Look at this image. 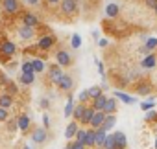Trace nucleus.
Listing matches in <instances>:
<instances>
[{
  "instance_id": "2",
  "label": "nucleus",
  "mask_w": 157,
  "mask_h": 149,
  "mask_svg": "<svg viewBox=\"0 0 157 149\" xmlns=\"http://www.w3.org/2000/svg\"><path fill=\"white\" fill-rule=\"evenodd\" d=\"M15 52H17L15 42H11V41L0 42V53H2V57H11V55H15Z\"/></svg>"
},
{
  "instance_id": "3",
  "label": "nucleus",
  "mask_w": 157,
  "mask_h": 149,
  "mask_svg": "<svg viewBox=\"0 0 157 149\" xmlns=\"http://www.w3.org/2000/svg\"><path fill=\"white\" fill-rule=\"evenodd\" d=\"M54 42H56V37H54V35H44V37H41V39H39L37 48H39V50H43V52H46V50H50V48L54 46Z\"/></svg>"
},
{
  "instance_id": "22",
  "label": "nucleus",
  "mask_w": 157,
  "mask_h": 149,
  "mask_svg": "<svg viewBox=\"0 0 157 149\" xmlns=\"http://www.w3.org/2000/svg\"><path fill=\"white\" fill-rule=\"evenodd\" d=\"M35 79V74H21L19 76V83L21 85H32Z\"/></svg>"
},
{
  "instance_id": "43",
  "label": "nucleus",
  "mask_w": 157,
  "mask_h": 149,
  "mask_svg": "<svg viewBox=\"0 0 157 149\" xmlns=\"http://www.w3.org/2000/svg\"><path fill=\"white\" fill-rule=\"evenodd\" d=\"M146 92H150V87H146V85H142V87L139 89V94H146Z\"/></svg>"
},
{
  "instance_id": "16",
  "label": "nucleus",
  "mask_w": 157,
  "mask_h": 149,
  "mask_svg": "<svg viewBox=\"0 0 157 149\" xmlns=\"http://www.w3.org/2000/svg\"><path fill=\"white\" fill-rule=\"evenodd\" d=\"M118 13H120V8H118V4H107L105 6V15L109 17V19H115V17H118Z\"/></svg>"
},
{
  "instance_id": "5",
  "label": "nucleus",
  "mask_w": 157,
  "mask_h": 149,
  "mask_svg": "<svg viewBox=\"0 0 157 149\" xmlns=\"http://www.w3.org/2000/svg\"><path fill=\"white\" fill-rule=\"evenodd\" d=\"M61 76H63V70H61L59 64H52V66L48 68V78H50V81H52L54 85L61 79Z\"/></svg>"
},
{
  "instance_id": "14",
  "label": "nucleus",
  "mask_w": 157,
  "mask_h": 149,
  "mask_svg": "<svg viewBox=\"0 0 157 149\" xmlns=\"http://www.w3.org/2000/svg\"><path fill=\"white\" fill-rule=\"evenodd\" d=\"M17 127H19L21 131H28V129H30V116H28V114L17 116Z\"/></svg>"
},
{
  "instance_id": "1",
  "label": "nucleus",
  "mask_w": 157,
  "mask_h": 149,
  "mask_svg": "<svg viewBox=\"0 0 157 149\" xmlns=\"http://www.w3.org/2000/svg\"><path fill=\"white\" fill-rule=\"evenodd\" d=\"M0 8H2V11L13 15L21 9V2L19 0H0Z\"/></svg>"
},
{
  "instance_id": "41",
  "label": "nucleus",
  "mask_w": 157,
  "mask_h": 149,
  "mask_svg": "<svg viewBox=\"0 0 157 149\" xmlns=\"http://www.w3.org/2000/svg\"><path fill=\"white\" fill-rule=\"evenodd\" d=\"M146 6H148V8H151V9H153V8H155V6H157V0H146Z\"/></svg>"
},
{
  "instance_id": "12",
  "label": "nucleus",
  "mask_w": 157,
  "mask_h": 149,
  "mask_svg": "<svg viewBox=\"0 0 157 149\" xmlns=\"http://www.w3.org/2000/svg\"><path fill=\"white\" fill-rule=\"evenodd\" d=\"M104 118H105V112H104V111H94V114H93V118H91L89 125H91L93 129H96V127H100V125H102Z\"/></svg>"
},
{
  "instance_id": "17",
  "label": "nucleus",
  "mask_w": 157,
  "mask_h": 149,
  "mask_svg": "<svg viewBox=\"0 0 157 149\" xmlns=\"http://www.w3.org/2000/svg\"><path fill=\"white\" fill-rule=\"evenodd\" d=\"M11 105H13V96L11 94H2V96H0V107H2V109H11Z\"/></svg>"
},
{
  "instance_id": "23",
  "label": "nucleus",
  "mask_w": 157,
  "mask_h": 149,
  "mask_svg": "<svg viewBox=\"0 0 157 149\" xmlns=\"http://www.w3.org/2000/svg\"><path fill=\"white\" fill-rule=\"evenodd\" d=\"M102 111H104V112H105V114H113V112H115V111H117V101H115V100H113V98H111V100H107V101H105V105H104V109H102Z\"/></svg>"
},
{
  "instance_id": "6",
  "label": "nucleus",
  "mask_w": 157,
  "mask_h": 149,
  "mask_svg": "<svg viewBox=\"0 0 157 149\" xmlns=\"http://www.w3.org/2000/svg\"><path fill=\"white\" fill-rule=\"evenodd\" d=\"M76 9H78L76 0H61V11L65 15H72V13H76Z\"/></svg>"
},
{
  "instance_id": "47",
  "label": "nucleus",
  "mask_w": 157,
  "mask_h": 149,
  "mask_svg": "<svg viewBox=\"0 0 157 149\" xmlns=\"http://www.w3.org/2000/svg\"><path fill=\"white\" fill-rule=\"evenodd\" d=\"M155 118H157L155 112H148V116H146V120H155Z\"/></svg>"
},
{
  "instance_id": "18",
  "label": "nucleus",
  "mask_w": 157,
  "mask_h": 149,
  "mask_svg": "<svg viewBox=\"0 0 157 149\" xmlns=\"http://www.w3.org/2000/svg\"><path fill=\"white\" fill-rule=\"evenodd\" d=\"M78 129H80V127H78V122L74 120V122H70L68 125H67V129H65V138H74V134H76V131Z\"/></svg>"
},
{
  "instance_id": "33",
  "label": "nucleus",
  "mask_w": 157,
  "mask_h": 149,
  "mask_svg": "<svg viewBox=\"0 0 157 149\" xmlns=\"http://www.w3.org/2000/svg\"><path fill=\"white\" fill-rule=\"evenodd\" d=\"M85 134H87V131H85V129H78L74 136H76V140H78V142H82V144H83V142H85Z\"/></svg>"
},
{
  "instance_id": "39",
  "label": "nucleus",
  "mask_w": 157,
  "mask_h": 149,
  "mask_svg": "<svg viewBox=\"0 0 157 149\" xmlns=\"http://www.w3.org/2000/svg\"><path fill=\"white\" fill-rule=\"evenodd\" d=\"M151 107H153V103H151V101H146V103H140V109H142V111H150Z\"/></svg>"
},
{
  "instance_id": "30",
  "label": "nucleus",
  "mask_w": 157,
  "mask_h": 149,
  "mask_svg": "<svg viewBox=\"0 0 157 149\" xmlns=\"http://www.w3.org/2000/svg\"><path fill=\"white\" fill-rule=\"evenodd\" d=\"M72 109H74V100L68 98V101H67V105H65V118H70V116H72Z\"/></svg>"
},
{
  "instance_id": "44",
  "label": "nucleus",
  "mask_w": 157,
  "mask_h": 149,
  "mask_svg": "<svg viewBox=\"0 0 157 149\" xmlns=\"http://www.w3.org/2000/svg\"><path fill=\"white\" fill-rule=\"evenodd\" d=\"M48 105H50V101H48L46 98H44V100H41V107H43V109H48Z\"/></svg>"
},
{
  "instance_id": "19",
  "label": "nucleus",
  "mask_w": 157,
  "mask_h": 149,
  "mask_svg": "<svg viewBox=\"0 0 157 149\" xmlns=\"http://www.w3.org/2000/svg\"><path fill=\"white\" fill-rule=\"evenodd\" d=\"M93 114H94V109H93V107H85V109H83V114H82V118H80V122L85 123V125H89Z\"/></svg>"
},
{
  "instance_id": "11",
  "label": "nucleus",
  "mask_w": 157,
  "mask_h": 149,
  "mask_svg": "<svg viewBox=\"0 0 157 149\" xmlns=\"http://www.w3.org/2000/svg\"><path fill=\"white\" fill-rule=\"evenodd\" d=\"M33 33H35V30H33L32 26H26V24H22V26L19 28V37H21L22 41H30V39L33 37Z\"/></svg>"
},
{
  "instance_id": "20",
  "label": "nucleus",
  "mask_w": 157,
  "mask_h": 149,
  "mask_svg": "<svg viewBox=\"0 0 157 149\" xmlns=\"http://www.w3.org/2000/svg\"><path fill=\"white\" fill-rule=\"evenodd\" d=\"M115 98L117 100H120L122 103H126V105H133L137 100L135 98H131V96H128V94H124V92H115Z\"/></svg>"
},
{
  "instance_id": "28",
  "label": "nucleus",
  "mask_w": 157,
  "mask_h": 149,
  "mask_svg": "<svg viewBox=\"0 0 157 149\" xmlns=\"http://www.w3.org/2000/svg\"><path fill=\"white\" fill-rule=\"evenodd\" d=\"M83 109H85V105H83V103H80L76 109H72V116H74V120H76V122H80V118H82V114H83Z\"/></svg>"
},
{
  "instance_id": "50",
  "label": "nucleus",
  "mask_w": 157,
  "mask_h": 149,
  "mask_svg": "<svg viewBox=\"0 0 157 149\" xmlns=\"http://www.w3.org/2000/svg\"><path fill=\"white\" fill-rule=\"evenodd\" d=\"M22 149H32V147H28V145H24V147H22Z\"/></svg>"
},
{
  "instance_id": "9",
  "label": "nucleus",
  "mask_w": 157,
  "mask_h": 149,
  "mask_svg": "<svg viewBox=\"0 0 157 149\" xmlns=\"http://www.w3.org/2000/svg\"><path fill=\"white\" fill-rule=\"evenodd\" d=\"M61 90H65V92H68L70 89H72V85H74V81H72V78L70 76H67V74H63V76H61V79L56 83Z\"/></svg>"
},
{
  "instance_id": "7",
  "label": "nucleus",
  "mask_w": 157,
  "mask_h": 149,
  "mask_svg": "<svg viewBox=\"0 0 157 149\" xmlns=\"http://www.w3.org/2000/svg\"><path fill=\"white\" fill-rule=\"evenodd\" d=\"M56 61H57V64H59V66H68V64L72 63V57H70V53H68V52L59 50V52L56 53Z\"/></svg>"
},
{
  "instance_id": "45",
  "label": "nucleus",
  "mask_w": 157,
  "mask_h": 149,
  "mask_svg": "<svg viewBox=\"0 0 157 149\" xmlns=\"http://www.w3.org/2000/svg\"><path fill=\"white\" fill-rule=\"evenodd\" d=\"M24 2H26L28 6H37V4H39V0H24Z\"/></svg>"
},
{
  "instance_id": "10",
  "label": "nucleus",
  "mask_w": 157,
  "mask_h": 149,
  "mask_svg": "<svg viewBox=\"0 0 157 149\" xmlns=\"http://www.w3.org/2000/svg\"><path fill=\"white\" fill-rule=\"evenodd\" d=\"M113 138H115V149H126L128 140H126V134H124L122 131H117V133L113 134Z\"/></svg>"
},
{
  "instance_id": "36",
  "label": "nucleus",
  "mask_w": 157,
  "mask_h": 149,
  "mask_svg": "<svg viewBox=\"0 0 157 149\" xmlns=\"http://www.w3.org/2000/svg\"><path fill=\"white\" fill-rule=\"evenodd\" d=\"M78 100H80L82 103H85V101L89 100V92H87V90H83V92H80V96H78Z\"/></svg>"
},
{
  "instance_id": "21",
  "label": "nucleus",
  "mask_w": 157,
  "mask_h": 149,
  "mask_svg": "<svg viewBox=\"0 0 157 149\" xmlns=\"http://www.w3.org/2000/svg\"><path fill=\"white\" fill-rule=\"evenodd\" d=\"M93 101H94V103H93V109H94V111H102L104 105H105V101H107V98H105L104 94H100V96H96Z\"/></svg>"
},
{
  "instance_id": "52",
  "label": "nucleus",
  "mask_w": 157,
  "mask_h": 149,
  "mask_svg": "<svg viewBox=\"0 0 157 149\" xmlns=\"http://www.w3.org/2000/svg\"><path fill=\"white\" fill-rule=\"evenodd\" d=\"M155 149H157V140H155Z\"/></svg>"
},
{
  "instance_id": "24",
  "label": "nucleus",
  "mask_w": 157,
  "mask_h": 149,
  "mask_svg": "<svg viewBox=\"0 0 157 149\" xmlns=\"http://www.w3.org/2000/svg\"><path fill=\"white\" fill-rule=\"evenodd\" d=\"M155 59H157L155 55H151V53H148V55H146V57L142 59V66H144V68H153V66H155V63H157Z\"/></svg>"
},
{
  "instance_id": "32",
  "label": "nucleus",
  "mask_w": 157,
  "mask_h": 149,
  "mask_svg": "<svg viewBox=\"0 0 157 149\" xmlns=\"http://www.w3.org/2000/svg\"><path fill=\"white\" fill-rule=\"evenodd\" d=\"M70 42H72L70 46H72L74 50H76V48H80V46H82V37L78 35V33H74V35H72V41H70Z\"/></svg>"
},
{
  "instance_id": "29",
  "label": "nucleus",
  "mask_w": 157,
  "mask_h": 149,
  "mask_svg": "<svg viewBox=\"0 0 157 149\" xmlns=\"http://www.w3.org/2000/svg\"><path fill=\"white\" fill-rule=\"evenodd\" d=\"M21 72H22V74H35V72H33V66H32V61H24V63L21 64Z\"/></svg>"
},
{
  "instance_id": "49",
  "label": "nucleus",
  "mask_w": 157,
  "mask_h": 149,
  "mask_svg": "<svg viewBox=\"0 0 157 149\" xmlns=\"http://www.w3.org/2000/svg\"><path fill=\"white\" fill-rule=\"evenodd\" d=\"M65 149H72V145H70V144H67V145H65Z\"/></svg>"
},
{
  "instance_id": "48",
  "label": "nucleus",
  "mask_w": 157,
  "mask_h": 149,
  "mask_svg": "<svg viewBox=\"0 0 157 149\" xmlns=\"http://www.w3.org/2000/svg\"><path fill=\"white\" fill-rule=\"evenodd\" d=\"M98 70H100V76L104 78V64L102 63H98Z\"/></svg>"
},
{
  "instance_id": "27",
  "label": "nucleus",
  "mask_w": 157,
  "mask_h": 149,
  "mask_svg": "<svg viewBox=\"0 0 157 149\" xmlns=\"http://www.w3.org/2000/svg\"><path fill=\"white\" fill-rule=\"evenodd\" d=\"M85 147H93L94 145V129H91V131H87V134H85Z\"/></svg>"
},
{
  "instance_id": "38",
  "label": "nucleus",
  "mask_w": 157,
  "mask_h": 149,
  "mask_svg": "<svg viewBox=\"0 0 157 149\" xmlns=\"http://www.w3.org/2000/svg\"><path fill=\"white\" fill-rule=\"evenodd\" d=\"M70 145H72V149H85V144H82V142H78V140H76L74 144H70Z\"/></svg>"
},
{
  "instance_id": "8",
  "label": "nucleus",
  "mask_w": 157,
  "mask_h": 149,
  "mask_svg": "<svg viewBox=\"0 0 157 149\" xmlns=\"http://www.w3.org/2000/svg\"><path fill=\"white\" fill-rule=\"evenodd\" d=\"M22 24H26V26H32V28H37L39 26V17L35 15V13H22Z\"/></svg>"
},
{
  "instance_id": "42",
  "label": "nucleus",
  "mask_w": 157,
  "mask_h": 149,
  "mask_svg": "<svg viewBox=\"0 0 157 149\" xmlns=\"http://www.w3.org/2000/svg\"><path fill=\"white\" fill-rule=\"evenodd\" d=\"M61 0H44V4L46 6H56V4H59Z\"/></svg>"
},
{
  "instance_id": "15",
  "label": "nucleus",
  "mask_w": 157,
  "mask_h": 149,
  "mask_svg": "<svg viewBox=\"0 0 157 149\" xmlns=\"http://www.w3.org/2000/svg\"><path fill=\"white\" fill-rule=\"evenodd\" d=\"M105 134H107V133H105L102 127H96V129H94V145H96V147H102Z\"/></svg>"
},
{
  "instance_id": "37",
  "label": "nucleus",
  "mask_w": 157,
  "mask_h": 149,
  "mask_svg": "<svg viewBox=\"0 0 157 149\" xmlns=\"http://www.w3.org/2000/svg\"><path fill=\"white\" fill-rule=\"evenodd\" d=\"M6 120H8V109L0 107V122H6Z\"/></svg>"
},
{
  "instance_id": "46",
  "label": "nucleus",
  "mask_w": 157,
  "mask_h": 149,
  "mask_svg": "<svg viewBox=\"0 0 157 149\" xmlns=\"http://www.w3.org/2000/svg\"><path fill=\"white\" fill-rule=\"evenodd\" d=\"M98 46H100V48L107 46V39H100V41H98Z\"/></svg>"
},
{
  "instance_id": "40",
  "label": "nucleus",
  "mask_w": 157,
  "mask_h": 149,
  "mask_svg": "<svg viewBox=\"0 0 157 149\" xmlns=\"http://www.w3.org/2000/svg\"><path fill=\"white\" fill-rule=\"evenodd\" d=\"M43 123H44V129H48V127H50V118H48V114H44V116H43Z\"/></svg>"
},
{
  "instance_id": "51",
  "label": "nucleus",
  "mask_w": 157,
  "mask_h": 149,
  "mask_svg": "<svg viewBox=\"0 0 157 149\" xmlns=\"http://www.w3.org/2000/svg\"><path fill=\"white\" fill-rule=\"evenodd\" d=\"M153 11H155V15H157V6H155V8H153Z\"/></svg>"
},
{
  "instance_id": "26",
  "label": "nucleus",
  "mask_w": 157,
  "mask_h": 149,
  "mask_svg": "<svg viewBox=\"0 0 157 149\" xmlns=\"http://www.w3.org/2000/svg\"><path fill=\"white\" fill-rule=\"evenodd\" d=\"M32 66H33V72H37V74L44 70V63H43V59H37V57L32 59Z\"/></svg>"
},
{
  "instance_id": "35",
  "label": "nucleus",
  "mask_w": 157,
  "mask_h": 149,
  "mask_svg": "<svg viewBox=\"0 0 157 149\" xmlns=\"http://www.w3.org/2000/svg\"><path fill=\"white\" fill-rule=\"evenodd\" d=\"M8 120H10V118H8ZM8 129H10V133H15V131L19 129V127H17V118H11V120H10Z\"/></svg>"
},
{
  "instance_id": "34",
  "label": "nucleus",
  "mask_w": 157,
  "mask_h": 149,
  "mask_svg": "<svg viewBox=\"0 0 157 149\" xmlns=\"http://www.w3.org/2000/svg\"><path fill=\"white\" fill-rule=\"evenodd\" d=\"M157 46V39H148V42H146V46H144V52H150V50H153Z\"/></svg>"
},
{
  "instance_id": "4",
  "label": "nucleus",
  "mask_w": 157,
  "mask_h": 149,
  "mask_svg": "<svg viewBox=\"0 0 157 149\" xmlns=\"http://www.w3.org/2000/svg\"><path fill=\"white\" fill-rule=\"evenodd\" d=\"M46 138H48V133H46L44 127H37V129L32 133V142H35V144H44Z\"/></svg>"
},
{
  "instance_id": "53",
  "label": "nucleus",
  "mask_w": 157,
  "mask_h": 149,
  "mask_svg": "<svg viewBox=\"0 0 157 149\" xmlns=\"http://www.w3.org/2000/svg\"><path fill=\"white\" fill-rule=\"evenodd\" d=\"M0 11H2V8H0Z\"/></svg>"
},
{
  "instance_id": "13",
  "label": "nucleus",
  "mask_w": 157,
  "mask_h": 149,
  "mask_svg": "<svg viewBox=\"0 0 157 149\" xmlns=\"http://www.w3.org/2000/svg\"><path fill=\"white\" fill-rule=\"evenodd\" d=\"M115 123H117V118L113 116V114H105V118H104V122H102V129L107 133V131H111L113 127H115Z\"/></svg>"
},
{
  "instance_id": "25",
  "label": "nucleus",
  "mask_w": 157,
  "mask_h": 149,
  "mask_svg": "<svg viewBox=\"0 0 157 149\" xmlns=\"http://www.w3.org/2000/svg\"><path fill=\"white\" fill-rule=\"evenodd\" d=\"M102 147L104 149H115V138H113V134H105Z\"/></svg>"
},
{
  "instance_id": "31",
  "label": "nucleus",
  "mask_w": 157,
  "mask_h": 149,
  "mask_svg": "<svg viewBox=\"0 0 157 149\" xmlns=\"http://www.w3.org/2000/svg\"><path fill=\"white\" fill-rule=\"evenodd\" d=\"M87 92H89V98H91V100H94L96 96H100V94H102V87H91V89H87Z\"/></svg>"
}]
</instances>
